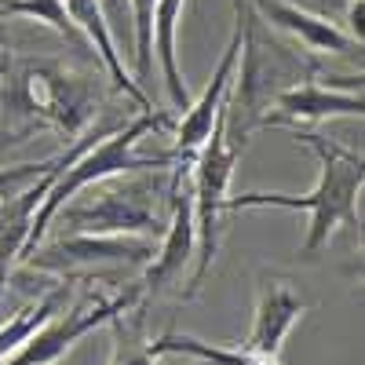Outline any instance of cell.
<instances>
[{"instance_id":"obj_18","label":"cell","mask_w":365,"mask_h":365,"mask_svg":"<svg viewBox=\"0 0 365 365\" xmlns=\"http://www.w3.org/2000/svg\"><path fill=\"white\" fill-rule=\"evenodd\" d=\"M0 15H22V19H37L58 29L63 37H77V29L66 15L63 0H0Z\"/></svg>"},{"instance_id":"obj_2","label":"cell","mask_w":365,"mask_h":365,"mask_svg":"<svg viewBox=\"0 0 365 365\" xmlns=\"http://www.w3.org/2000/svg\"><path fill=\"white\" fill-rule=\"evenodd\" d=\"M158 125H168V113L143 110L139 117H132L128 125H120L117 132L103 135L96 146H88L81 158H73L63 172H58L51 179V187L44 190L37 212H34V223H29V234H26V245H22L19 263L44 241V234H48V227L55 220V212L63 208V205H70L81 190L96 187V182H106V179H117V175H132V172H146V168L175 165V154H165V158H143V154H135L139 139L150 128H158Z\"/></svg>"},{"instance_id":"obj_9","label":"cell","mask_w":365,"mask_h":365,"mask_svg":"<svg viewBox=\"0 0 365 365\" xmlns=\"http://www.w3.org/2000/svg\"><path fill=\"white\" fill-rule=\"evenodd\" d=\"M237 55H241V22L234 26V37H230V44L223 48V58H220L216 73H212L205 96L194 99L187 110H182V117H179V125H175V161L190 165L194 154L201 150V143L208 139L212 125H216V113H220V106L227 103V91H230V84H234Z\"/></svg>"},{"instance_id":"obj_15","label":"cell","mask_w":365,"mask_h":365,"mask_svg":"<svg viewBox=\"0 0 365 365\" xmlns=\"http://www.w3.org/2000/svg\"><path fill=\"white\" fill-rule=\"evenodd\" d=\"M63 296H66V285H55L48 296H41L37 303H26V307L19 311V314H11L4 325H0V361L4 358H11L34 332L58 311V303H63Z\"/></svg>"},{"instance_id":"obj_5","label":"cell","mask_w":365,"mask_h":365,"mask_svg":"<svg viewBox=\"0 0 365 365\" xmlns=\"http://www.w3.org/2000/svg\"><path fill=\"white\" fill-rule=\"evenodd\" d=\"M143 296L146 292H143V282H139L128 292H120L113 299H103V303H96V307H81V311H70V314H51L34 336H29L11 358H4L0 365H55L77 340H84L88 332H96L99 325H106L113 314L132 311Z\"/></svg>"},{"instance_id":"obj_21","label":"cell","mask_w":365,"mask_h":365,"mask_svg":"<svg viewBox=\"0 0 365 365\" xmlns=\"http://www.w3.org/2000/svg\"><path fill=\"white\" fill-rule=\"evenodd\" d=\"M361 0H351V4H347V37L361 48V41H365V26H361Z\"/></svg>"},{"instance_id":"obj_8","label":"cell","mask_w":365,"mask_h":365,"mask_svg":"<svg viewBox=\"0 0 365 365\" xmlns=\"http://www.w3.org/2000/svg\"><path fill=\"white\" fill-rule=\"evenodd\" d=\"M365 103H361V91H340V88H329L318 84L314 70L311 77H303L289 88H282L274 96V110L263 113L259 125H318V120L329 117H361Z\"/></svg>"},{"instance_id":"obj_17","label":"cell","mask_w":365,"mask_h":365,"mask_svg":"<svg viewBox=\"0 0 365 365\" xmlns=\"http://www.w3.org/2000/svg\"><path fill=\"white\" fill-rule=\"evenodd\" d=\"M154 4L158 0H128L132 8V41H135V84L146 91L154 73Z\"/></svg>"},{"instance_id":"obj_19","label":"cell","mask_w":365,"mask_h":365,"mask_svg":"<svg viewBox=\"0 0 365 365\" xmlns=\"http://www.w3.org/2000/svg\"><path fill=\"white\" fill-rule=\"evenodd\" d=\"M55 165V158L51 161H29V165H11V168H0V205L4 201H11V197H19L26 187H34V182L48 172Z\"/></svg>"},{"instance_id":"obj_16","label":"cell","mask_w":365,"mask_h":365,"mask_svg":"<svg viewBox=\"0 0 365 365\" xmlns=\"http://www.w3.org/2000/svg\"><path fill=\"white\" fill-rule=\"evenodd\" d=\"M106 325L113 329V358H110V365H158L154 354H150V340H143L139 311L132 318H128V311L113 314Z\"/></svg>"},{"instance_id":"obj_4","label":"cell","mask_w":365,"mask_h":365,"mask_svg":"<svg viewBox=\"0 0 365 365\" xmlns=\"http://www.w3.org/2000/svg\"><path fill=\"white\" fill-rule=\"evenodd\" d=\"M154 237L135 234H63L48 241L44 249H34L22 267L48 270V274H73L84 267H146L154 259Z\"/></svg>"},{"instance_id":"obj_7","label":"cell","mask_w":365,"mask_h":365,"mask_svg":"<svg viewBox=\"0 0 365 365\" xmlns=\"http://www.w3.org/2000/svg\"><path fill=\"white\" fill-rule=\"evenodd\" d=\"M190 165L175 161V175H172V190H168V223L161 230L158 252L146 263V278H143V292L158 296L165 285H172L187 263L197 252V227H194V201L190 190H182V179H187Z\"/></svg>"},{"instance_id":"obj_1","label":"cell","mask_w":365,"mask_h":365,"mask_svg":"<svg viewBox=\"0 0 365 365\" xmlns=\"http://www.w3.org/2000/svg\"><path fill=\"white\" fill-rule=\"evenodd\" d=\"M296 139L307 143L322 161V179H318V187L311 194L292 197V194L249 190V194H237V197H223V208H292V212H307L311 227H307V237H303L299 256H314L329 245L332 234H336L340 227H358V194H361V182H365V161L358 154H351V150L322 139L318 132H307V128H296Z\"/></svg>"},{"instance_id":"obj_11","label":"cell","mask_w":365,"mask_h":365,"mask_svg":"<svg viewBox=\"0 0 365 365\" xmlns=\"http://www.w3.org/2000/svg\"><path fill=\"white\" fill-rule=\"evenodd\" d=\"M249 4L270 22L285 29L289 37H296L303 48L311 51H329V55H351L358 44L344 34V29L336 22H329L314 11H303L296 4H289V0H249Z\"/></svg>"},{"instance_id":"obj_10","label":"cell","mask_w":365,"mask_h":365,"mask_svg":"<svg viewBox=\"0 0 365 365\" xmlns=\"http://www.w3.org/2000/svg\"><path fill=\"white\" fill-rule=\"evenodd\" d=\"M303 314V299L278 278H267L263 289H259V299H256V318H252V329L245 336V347L249 354H263V358H278L282 354V344L289 336V329L299 322Z\"/></svg>"},{"instance_id":"obj_12","label":"cell","mask_w":365,"mask_h":365,"mask_svg":"<svg viewBox=\"0 0 365 365\" xmlns=\"http://www.w3.org/2000/svg\"><path fill=\"white\" fill-rule=\"evenodd\" d=\"M66 4V15H70V22H73V29L77 34L99 51V58H103V66L110 70V77H113V84L125 91L128 99H135L139 103V110H158L154 103H150V96L146 91L128 77V70H125V63H120V55H117V44H113V34H110V26H106V15H103V8H99V0H63Z\"/></svg>"},{"instance_id":"obj_13","label":"cell","mask_w":365,"mask_h":365,"mask_svg":"<svg viewBox=\"0 0 365 365\" xmlns=\"http://www.w3.org/2000/svg\"><path fill=\"white\" fill-rule=\"evenodd\" d=\"M182 4H187V0H158L154 4V51H158L165 88H168V99H172L175 110L190 106V88H187V81H182V73H179V48H175Z\"/></svg>"},{"instance_id":"obj_20","label":"cell","mask_w":365,"mask_h":365,"mask_svg":"<svg viewBox=\"0 0 365 365\" xmlns=\"http://www.w3.org/2000/svg\"><path fill=\"white\" fill-rule=\"evenodd\" d=\"M99 8H103V15H106L110 34L132 37V8H128V0H99Z\"/></svg>"},{"instance_id":"obj_14","label":"cell","mask_w":365,"mask_h":365,"mask_svg":"<svg viewBox=\"0 0 365 365\" xmlns=\"http://www.w3.org/2000/svg\"><path fill=\"white\" fill-rule=\"evenodd\" d=\"M150 351L158 358L161 354H197L208 365H278V358L249 354L245 347H212V344L194 340V336H179V332H165V336L150 340Z\"/></svg>"},{"instance_id":"obj_3","label":"cell","mask_w":365,"mask_h":365,"mask_svg":"<svg viewBox=\"0 0 365 365\" xmlns=\"http://www.w3.org/2000/svg\"><path fill=\"white\" fill-rule=\"evenodd\" d=\"M241 150L230 146L227 139V103L216 113L208 139L201 143V150L190 161V201H194V227H197V252H194V278L187 296H197L205 274L212 270V259L220 252V237H223V197L230 187V175L237 165Z\"/></svg>"},{"instance_id":"obj_6","label":"cell","mask_w":365,"mask_h":365,"mask_svg":"<svg viewBox=\"0 0 365 365\" xmlns=\"http://www.w3.org/2000/svg\"><path fill=\"white\" fill-rule=\"evenodd\" d=\"M143 194H146L143 187H125V190L103 187L99 194H91L88 205H63L55 216H63V227H73V234H135V237L161 234L168 220H161L158 208Z\"/></svg>"}]
</instances>
